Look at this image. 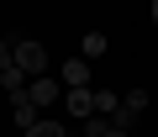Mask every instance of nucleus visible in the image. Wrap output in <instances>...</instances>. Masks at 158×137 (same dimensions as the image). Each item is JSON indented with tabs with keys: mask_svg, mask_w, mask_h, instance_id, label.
I'll list each match as a JSON object with an SVG mask.
<instances>
[{
	"mask_svg": "<svg viewBox=\"0 0 158 137\" xmlns=\"http://www.w3.org/2000/svg\"><path fill=\"white\" fill-rule=\"evenodd\" d=\"M11 63L21 68V74H27V79H32V74H48V48L27 37V42H16V48H11Z\"/></svg>",
	"mask_w": 158,
	"mask_h": 137,
	"instance_id": "nucleus-1",
	"label": "nucleus"
},
{
	"mask_svg": "<svg viewBox=\"0 0 158 137\" xmlns=\"http://www.w3.org/2000/svg\"><path fill=\"white\" fill-rule=\"evenodd\" d=\"M27 95H32V106H37V111H48V106L63 95V85H58L53 74H32V79H27Z\"/></svg>",
	"mask_w": 158,
	"mask_h": 137,
	"instance_id": "nucleus-2",
	"label": "nucleus"
},
{
	"mask_svg": "<svg viewBox=\"0 0 158 137\" xmlns=\"http://www.w3.org/2000/svg\"><path fill=\"white\" fill-rule=\"evenodd\" d=\"M58 85H63V90H90V58L58 63Z\"/></svg>",
	"mask_w": 158,
	"mask_h": 137,
	"instance_id": "nucleus-3",
	"label": "nucleus"
},
{
	"mask_svg": "<svg viewBox=\"0 0 158 137\" xmlns=\"http://www.w3.org/2000/svg\"><path fill=\"white\" fill-rule=\"evenodd\" d=\"M37 116H42V111L32 106V95H27V90H16V95H11V121H16V127L27 132V127H32Z\"/></svg>",
	"mask_w": 158,
	"mask_h": 137,
	"instance_id": "nucleus-4",
	"label": "nucleus"
},
{
	"mask_svg": "<svg viewBox=\"0 0 158 137\" xmlns=\"http://www.w3.org/2000/svg\"><path fill=\"white\" fill-rule=\"evenodd\" d=\"M58 100H63V111H69V116H74V121H85V116H90V111H95V106H90V90H63V95H58Z\"/></svg>",
	"mask_w": 158,
	"mask_h": 137,
	"instance_id": "nucleus-5",
	"label": "nucleus"
},
{
	"mask_svg": "<svg viewBox=\"0 0 158 137\" xmlns=\"http://www.w3.org/2000/svg\"><path fill=\"white\" fill-rule=\"evenodd\" d=\"M106 53H111V37H106V32H85L79 58H90V63H95V58H106Z\"/></svg>",
	"mask_w": 158,
	"mask_h": 137,
	"instance_id": "nucleus-6",
	"label": "nucleus"
},
{
	"mask_svg": "<svg viewBox=\"0 0 158 137\" xmlns=\"http://www.w3.org/2000/svg\"><path fill=\"white\" fill-rule=\"evenodd\" d=\"M21 137H69V132H63V121H53V116H37V121H32Z\"/></svg>",
	"mask_w": 158,
	"mask_h": 137,
	"instance_id": "nucleus-7",
	"label": "nucleus"
},
{
	"mask_svg": "<svg viewBox=\"0 0 158 137\" xmlns=\"http://www.w3.org/2000/svg\"><path fill=\"white\" fill-rule=\"evenodd\" d=\"M0 85H6V95H16V90H27V74H21V68L6 58V63H0Z\"/></svg>",
	"mask_w": 158,
	"mask_h": 137,
	"instance_id": "nucleus-8",
	"label": "nucleus"
},
{
	"mask_svg": "<svg viewBox=\"0 0 158 137\" xmlns=\"http://www.w3.org/2000/svg\"><path fill=\"white\" fill-rule=\"evenodd\" d=\"M121 106H127V111H142V106H148V90H127Z\"/></svg>",
	"mask_w": 158,
	"mask_h": 137,
	"instance_id": "nucleus-9",
	"label": "nucleus"
},
{
	"mask_svg": "<svg viewBox=\"0 0 158 137\" xmlns=\"http://www.w3.org/2000/svg\"><path fill=\"white\" fill-rule=\"evenodd\" d=\"M100 137H132V132H121V127H111V121H106V132H100Z\"/></svg>",
	"mask_w": 158,
	"mask_h": 137,
	"instance_id": "nucleus-10",
	"label": "nucleus"
},
{
	"mask_svg": "<svg viewBox=\"0 0 158 137\" xmlns=\"http://www.w3.org/2000/svg\"><path fill=\"white\" fill-rule=\"evenodd\" d=\"M6 58H11V48H6V42H0V63H6Z\"/></svg>",
	"mask_w": 158,
	"mask_h": 137,
	"instance_id": "nucleus-11",
	"label": "nucleus"
},
{
	"mask_svg": "<svg viewBox=\"0 0 158 137\" xmlns=\"http://www.w3.org/2000/svg\"><path fill=\"white\" fill-rule=\"evenodd\" d=\"M153 27H158V0H153Z\"/></svg>",
	"mask_w": 158,
	"mask_h": 137,
	"instance_id": "nucleus-12",
	"label": "nucleus"
}]
</instances>
